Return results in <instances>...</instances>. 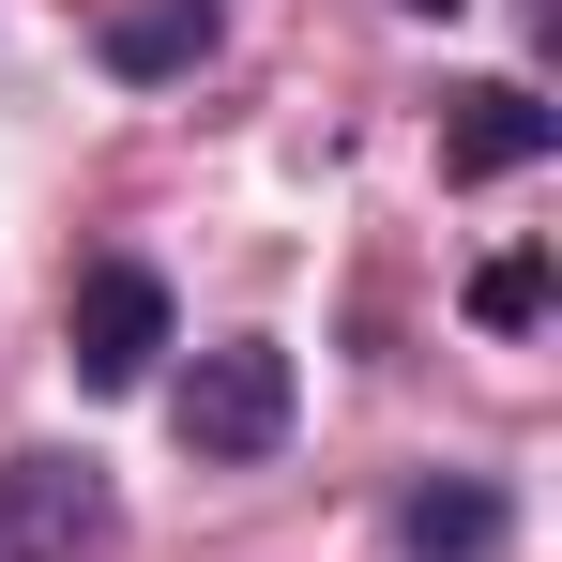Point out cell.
<instances>
[{
	"label": "cell",
	"mask_w": 562,
	"mask_h": 562,
	"mask_svg": "<svg viewBox=\"0 0 562 562\" xmlns=\"http://www.w3.org/2000/svg\"><path fill=\"white\" fill-rule=\"evenodd\" d=\"M289 411H304V380H289L274 335H213V350L168 380V441H183L198 471H259L289 441Z\"/></svg>",
	"instance_id": "cell-1"
},
{
	"label": "cell",
	"mask_w": 562,
	"mask_h": 562,
	"mask_svg": "<svg viewBox=\"0 0 562 562\" xmlns=\"http://www.w3.org/2000/svg\"><path fill=\"white\" fill-rule=\"evenodd\" d=\"M168 350H183L168 274H153V259H92V274H77V304H61V366H77V395H137Z\"/></svg>",
	"instance_id": "cell-2"
},
{
	"label": "cell",
	"mask_w": 562,
	"mask_h": 562,
	"mask_svg": "<svg viewBox=\"0 0 562 562\" xmlns=\"http://www.w3.org/2000/svg\"><path fill=\"white\" fill-rule=\"evenodd\" d=\"M106 532L92 457H0V562H77Z\"/></svg>",
	"instance_id": "cell-4"
},
{
	"label": "cell",
	"mask_w": 562,
	"mask_h": 562,
	"mask_svg": "<svg viewBox=\"0 0 562 562\" xmlns=\"http://www.w3.org/2000/svg\"><path fill=\"white\" fill-rule=\"evenodd\" d=\"M395 15H457V0H395Z\"/></svg>",
	"instance_id": "cell-8"
},
{
	"label": "cell",
	"mask_w": 562,
	"mask_h": 562,
	"mask_svg": "<svg viewBox=\"0 0 562 562\" xmlns=\"http://www.w3.org/2000/svg\"><path fill=\"white\" fill-rule=\"evenodd\" d=\"M548 153H562V106L532 77H457L441 92V183H517Z\"/></svg>",
	"instance_id": "cell-3"
},
{
	"label": "cell",
	"mask_w": 562,
	"mask_h": 562,
	"mask_svg": "<svg viewBox=\"0 0 562 562\" xmlns=\"http://www.w3.org/2000/svg\"><path fill=\"white\" fill-rule=\"evenodd\" d=\"M532 319H548V259H532V244H502V259L471 274V335H532Z\"/></svg>",
	"instance_id": "cell-7"
},
{
	"label": "cell",
	"mask_w": 562,
	"mask_h": 562,
	"mask_svg": "<svg viewBox=\"0 0 562 562\" xmlns=\"http://www.w3.org/2000/svg\"><path fill=\"white\" fill-rule=\"evenodd\" d=\"M395 548H411V562H502V548H517V486H486V471H426V486L395 502Z\"/></svg>",
	"instance_id": "cell-5"
},
{
	"label": "cell",
	"mask_w": 562,
	"mask_h": 562,
	"mask_svg": "<svg viewBox=\"0 0 562 562\" xmlns=\"http://www.w3.org/2000/svg\"><path fill=\"white\" fill-rule=\"evenodd\" d=\"M213 31H228V0H122L92 31V61L153 92V77H198V61H213Z\"/></svg>",
	"instance_id": "cell-6"
}]
</instances>
